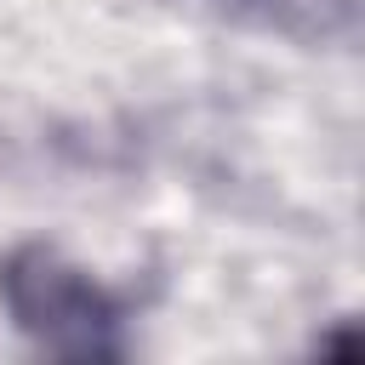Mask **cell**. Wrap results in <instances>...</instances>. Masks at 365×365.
<instances>
[{
    "label": "cell",
    "mask_w": 365,
    "mask_h": 365,
    "mask_svg": "<svg viewBox=\"0 0 365 365\" xmlns=\"http://www.w3.org/2000/svg\"><path fill=\"white\" fill-rule=\"evenodd\" d=\"M0 302L23 336L63 359H114L120 342V297L74 268L51 245H17L0 262Z\"/></svg>",
    "instance_id": "cell-1"
}]
</instances>
